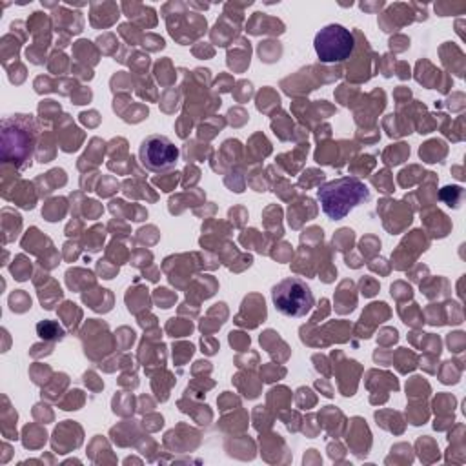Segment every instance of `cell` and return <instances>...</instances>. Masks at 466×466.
Listing matches in <instances>:
<instances>
[{
    "label": "cell",
    "mask_w": 466,
    "mask_h": 466,
    "mask_svg": "<svg viewBox=\"0 0 466 466\" xmlns=\"http://www.w3.org/2000/svg\"><path fill=\"white\" fill-rule=\"evenodd\" d=\"M4 155L15 149L13 158L18 166H25L22 160L31 158L35 144V124L29 115H13V118L4 120Z\"/></svg>",
    "instance_id": "4"
},
{
    "label": "cell",
    "mask_w": 466,
    "mask_h": 466,
    "mask_svg": "<svg viewBox=\"0 0 466 466\" xmlns=\"http://www.w3.org/2000/svg\"><path fill=\"white\" fill-rule=\"evenodd\" d=\"M178 147L166 135L160 133L147 135L140 142L138 149L140 164L153 173H164L173 169L178 160Z\"/></svg>",
    "instance_id": "5"
},
{
    "label": "cell",
    "mask_w": 466,
    "mask_h": 466,
    "mask_svg": "<svg viewBox=\"0 0 466 466\" xmlns=\"http://www.w3.org/2000/svg\"><path fill=\"white\" fill-rule=\"evenodd\" d=\"M313 46L320 62L333 64L350 58V55L353 53L355 40L350 29H346L344 25L329 24L315 35Z\"/></svg>",
    "instance_id": "3"
},
{
    "label": "cell",
    "mask_w": 466,
    "mask_h": 466,
    "mask_svg": "<svg viewBox=\"0 0 466 466\" xmlns=\"http://www.w3.org/2000/svg\"><path fill=\"white\" fill-rule=\"evenodd\" d=\"M271 299L279 313L286 317H304L313 308V293L299 277H286L271 289Z\"/></svg>",
    "instance_id": "2"
},
{
    "label": "cell",
    "mask_w": 466,
    "mask_h": 466,
    "mask_svg": "<svg viewBox=\"0 0 466 466\" xmlns=\"http://www.w3.org/2000/svg\"><path fill=\"white\" fill-rule=\"evenodd\" d=\"M317 198L320 202L322 211L329 218L340 220L353 208L370 198V189L362 180L355 177H340L322 184L317 189Z\"/></svg>",
    "instance_id": "1"
}]
</instances>
